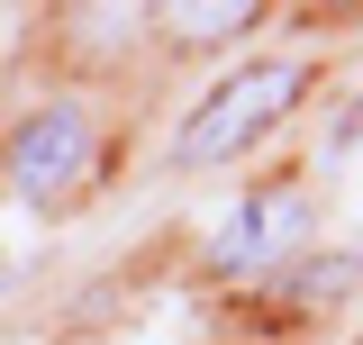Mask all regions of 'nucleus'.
<instances>
[{
  "instance_id": "4",
  "label": "nucleus",
  "mask_w": 363,
  "mask_h": 345,
  "mask_svg": "<svg viewBox=\"0 0 363 345\" xmlns=\"http://www.w3.org/2000/svg\"><path fill=\"white\" fill-rule=\"evenodd\" d=\"M164 28H182V37H227V28H255V9L245 0H218V9L191 0V9H164Z\"/></svg>"
},
{
  "instance_id": "1",
  "label": "nucleus",
  "mask_w": 363,
  "mask_h": 345,
  "mask_svg": "<svg viewBox=\"0 0 363 345\" xmlns=\"http://www.w3.org/2000/svg\"><path fill=\"white\" fill-rule=\"evenodd\" d=\"M300 91L309 73L300 64H245V73H227L173 136V164H227V155H245L255 136H272L291 109H300Z\"/></svg>"
},
{
  "instance_id": "3",
  "label": "nucleus",
  "mask_w": 363,
  "mask_h": 345,
  "mask_svg": "<svg viewBox=\"0 0 363 345\" xmlns=\"http://www.w3.org/2000/svg\"><path fill=\"white\" fill-rule=\"evenodd\" d=\"M309 246V200L300 191H264V200H236L209 236V263L218 273H272L281 255Z\"/></svg>"
},
{
  "instance_id": "2",
  "label": "nucleus",
  "mask_w": 363,
  "mask_h": 345,
  "mask_svg": "<svg viewBox=\"0 0 363 345\" xmlns=\"http://www.w3.org/2000/svg\"><path fill=\"white\" fill-rule=\"evenodd\" d=\"M82 164H91V109L82 100H45V109H28L0 136V182L18 200H64L82 182Z\"/></svg>"
}]
</instances>
